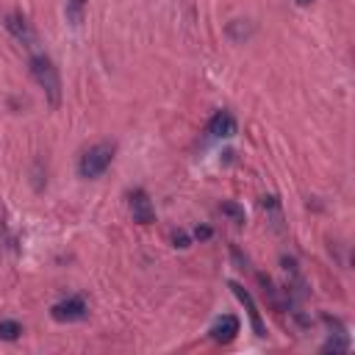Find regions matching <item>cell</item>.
<instances>
[{
    "instance_id": "6da1fadb",
    "label": "cell",
    "mask_w": 355,
    "mask_h": 355,
    "mask_svg": "<svg viewBox=\"0 0 355 355\" xmlns=\"http://www.w3.org/2000/svg\"><path fill=\"white\" fill-rule=\"evenodd\" d=\"M28 67H31V78L44 89L50 105H58V103H61V78H58V69H55V64L50 61V55L36 53V55H31Z\"/></svg>"
},
{
    "instance_id": "7a4b0ae2",
    "label": "cell",
    "mask_w": 355,
    "mask_h": 355,
    "mask_svg": "<svg viewBox=\"0 0 355 355\" xmlns=\"http://www.w3.org/2000/svg\"><path fill=\"white\" fill-rule=\"evenodd\" d=\"M114 153H116V147H114L111 141H97L94 147H89V150L80 155V161H78V172H80V178H86V180L100 178V175L111 166Z\"/></svg>"
},
{
    "instance_id": "3957f363",
    "label": "cell",
    "mask_w": 355,
    "mask_h": 355,
    "mask_svg": "<svg viewBox=\"0 0 355 355\" xmlns=\"http://www.w3.org/2000/svg\"><path fill=\"white\" fill-rule=\"evenodd\" d=\"M128 208H130L133 222H139V225H153L155 222V208H153V200L144 189H133L128 194Z\"/></svg>"
},
{
    "instance_id": "277c9868",
    "label": "cell",
    "mask_w": 355,
    "mask_h": 355,
    "mask_svg": "<svg viewBox=\"0 0 355 355\" xmlns=\"http://www.w3.org/2000/svg\"><path fill=\"white\" fill-rule=\"evenodd\" d=\"M86 313H89V305L83 297H67L50 308V316L55 322H80L86 319Z\"/></svg>"
},
{
    "instance_id": "5b68a950",
    "label": "cell",
    "mask_w": 355,
    "mask_h": 355,
    "mask_svg": "<svg viewBox=\"0 0 355 355\" xmlns=\"http://www.w3.org/2000/svg\"><path fill=\"white\" fill-rule=\"evenodd\" d=\"M3 25H6V31H8L17 42H22L25 47H33V44H36V31H33V25L28 22V17H22L19 11H11Z\"/></svg>"
},
{
    "instance_id": "8992f818",
    "label": "cell",
    "mask_w": 355,
    "mask_h": 355,
    "mask_svg": "<svg viewBox=\"0 0 355 355\" xmlns=\"http://www.w3.org/2000/svg\"><path fill=\"white\" fill-rule=\"evenodd\" d=\"M236 130H239V125L230 111H216L208 122V133L216 139H230V136H236Z\"/></svg>"
},
{
    "instance_id": "52a82bcc",
    "label": "cell",
    "mask_w": 355,
    "mask_h": 355,
    "mask_svg": "<svg viewBox=\"0 0 355 355\" xmlns=\"http://www.w3.org/2000/svg\"><path fill=\"white\" fill-rule=\"evenodd\" d=\"M239 319L236 316H222V319H216L214 322V327H211V338L216 341V344H230L236 336H239Z\"/></svg>"
},
{
    "instance_id": "ba28073f",
    "label": "cell",
    "mask_w": 355,
    "mask_h": 355,
    "mask_svg": "<svg viewBox=\"0 0 355 355\" xmlns=\"http://www.w3.org/2000/svg\"><path fill=\"white\" fill-rule=\"evenodd\" d=\"M230 288H233V294L244 302V308H247V313H250V322H252V330H255V336H266V327H263V322H261V313H258V308H255V302H252V297L239 286V283H230Z\"/></svg>"
},
{
    "instance_id": "9c48e42d",
    "label": "cell",
    "mask_w": 355,
    "mask_h": 355,
    "mask_svg": "<svg viewBox=\"0 0 355 355\" xmlns=\"http://www.w3.org/2000/svg\"><path fill=\"white\" fill-rule=\"evenodd\" d=\"M83 11H86V0H67V6H64V17L69 25H80Z\"/></svg>"
},
{
    "instance_id": "30bf717a",
    "label": "cell",
    "mask_w": 355,
    "mask_h": 355,
    "mask_svg": "<svg viewBox=\"0 0 355 355\" xmlns=\"http://www.w3.org/2000/svg\"><path fill=\"white\" fill-rule=\"evenodd\" d=\"M347 349H349L347 333H333V336L322 344V352H347Z\"/></svg>"
},
{
    "instance_id": "8fae6325",
    "label": "cell",
    "mask_w": 355,
    "mask_h": 355,
    "mask_svg": "<svg viewBox=\"0 0 355 355\" xmlns=\"http://www.w3.org/2000/svg\"><path fill=\"white\" fill-rule=\"evenodd\" d=\"M219 211H222V214H225L230 222H236V225H244V222H247L244 208H241L239 202H230V200H227V202H222V205H219Z\"/></svg>"
},
{
    "instance_id": "7c38bea8",
    "label": "cell",
    "mask_w": 355,
    "mask_h": 355,
    "mask_svg": "<svg viewBox=\"0 0 355 355\" xmlns=\"http://www.w3.org/2000/svg\"><path fill=\"white\" fill-rule=\"evenodd\" d=\"M19 336H22V324L19 322H14V319L0 322V338L3 341H17Z\"/></svg>"
},
{
    "instance_id": "4fadbf2b",
    "label": "cell",
    "mask_w": 355,
    "mask_h": 355,
    "mask_svg": "<svg viewBox=\"0 0 355 355\" xmlns=\"http://www.w3.org/2000/svg\"><path fill=\"white\" fill-rule=\"evenodd\" d=\"M172 244L180 247V250H186V247H189V239H186L183 233H175V236H172Z\"/></svg>"
},
{
    "instance_id": "5bb4252c",
    "label": "cell",
    "mask_w": 355,
    "mask_h": 355,
    "mask_svg": "<svg viewBox=\"0 0 355 355\" xmlns=\"http://www.w3.org/2000/svg\"><path fill=\"white\" fill-rule=\"evenodd\" d=\"M194 239H211V227H197L194 230Z\"/></svg>"
},
{
    "instance_id": "9a60e30c",
    "label": "cell",
    "mask_w": 355,
    "mask_h": 355,
    "mask_svg": "<svg viewBox=\"0 0 355 355\" xmlns=\"http://www.w3.org/2000/svg\"><path fill=\"white\" fill-rule=\"evenodd\" d=\"M294 3H297V6H311L313 0H294Z\"/></svg>"
}]
</instances>
